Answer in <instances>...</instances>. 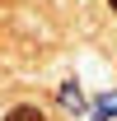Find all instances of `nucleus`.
<instances>
[{
    "mask_svg": "<svg viewBox=\"0 0 117 121\" xmlns=\"http://www.w3.org/2000/svg\"><path fill=\"white\" fill-rule=\"evenodd\" d=\"M5 121H47V117L38 112V107H28V103H24V107H10V112H5Z\"/></svg>",
    "mask_w": 117,
    "mask_h": 121,
    "instance_id": "f257e3e1",
    "label": "nucleus"
},
{
    "mask_svg": "<svg viewBox=\"0 0 117 121\" xmlns=\"http://www.w3.org/2000/svg\"><path fill=\"white\" fill-rule=\"evenodd\" d=\"M61 103H66V107H84V98H80V89L66 84V89H61Z\"/></svg>",
    "mask_w": 117,
    "mask_h": 121,
    "instance_id": "f03ea898",
    "label": "nucleus"
},
{
    "mask_svg": "<svg viewBox=\"0 0 117 121\" xmlns=\"http://www.w3.org/2000/svg\"><path fill=\"white\" fill-rule=\"evenodd\" d=\"M112 14H117V0H112Z\"/></svg>",
    "mask_w": 117,
    "mask_h": 121,
    "instance_id": "7ed1b4c3",
    "label": "nucleus"
}]
</instances>
